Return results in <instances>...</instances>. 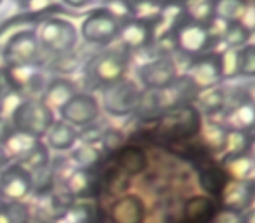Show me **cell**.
<instances>
[{
    "instance_id": "cell-6",
    "label": "cell",
    "mask_w": 255,
    "mask_h": 223,
    "mask_svg": "<svg viewBox=\"0 0 255 223\" xmlns=\"http://www.w3.org/2000/svg\"><path fill=\"white\" fill-rule=\"evenodd\" d=\"M201 124V114L194 108V105L170 110L159 117V129L168 138H191L198 135Z\"/></svg>"
},
{
    "instance_id": "cell-33",
    "label": "cell",
    "mask_w": 255,
    "mask_h": 223,
    "mask_svg": "<svg viewBox=\"0 0 255 223\" xmlns=\"http://www.w3.org/2000/svg\"><path fill=\"white\" fill-rule=\"evenodd\" d=\"M220 75L222 80H233L240 77V49H226L219 53Z\"/></svg>"
},
{
    "instance_id": "cell-26",
    "label": "cell",
    "mask_w": 255,
    "mask_h": 223,
    "mask_svg": "<svg viewBox=\"0 0 255 223\" xmlns=\"http://www.w3.org/2000/svg\"><path fill=\"white\" fill-rule=\"evenodd\" d=\"M199 133H201L203 143H205L213 153H222L224 142H226V135H227V129L222 122H217L210 119L205 124H201Z\"/></svg>"
},
{
    "instance_id": "cell-24",
    "label": "cell",
    "mask_w": 255,
    "mask_h": 223,
    "mask_svg": "<svg viewBox=\"0 0 255 223\" xmlns=\"http://www.w3.org/2000/svg\"><path fill=\"white\" fill-rule=\"evenodd\" d=\"M194 103H196L194 108L206 115L222 114L224 103H226V89L212 87V89H206V91H199Z\"/></svg>"
},
{
    "instance_id": "cell-32",
    "label": "cell",
    "mask_w": 255,
    "mask_h": 223,
    "mask_svg": "<svg viewBox=\"0 0 255 223\" xmlns=\"http://www.w3.org/2000/svg\"><path fill=\"white\" fill-rule=\"evenodd\" d=\"M184 18L198 23V25H210L213 21V2H191L182 7Z\"/></svg>"
},
{
    "instance_id": "cell-12",
    "label": "cell",
    "mask_w": 255,
    "mask_h": 223,
    "mask_svg": "<svg viewBox=\"0 0 255 223\" xmlns=\"http://www.w3.org/2000/svg\"><path fill=\"white\" fill-rule=\"evenodd\" d=\"M61 121L70 126L84 128L98 119L100 115V103L89 92H77L63 108L60 110Z\"/></svg>"
},
{
    "instance_id": "cell-2",
    "label": "cell",
    "mask_w": 255,
    "mask_h": 223,
    "mask_svg": "<svg viewBox=\"0 0 255 223\" xmlns=\"http://www.w3.org/2000/svg\"><path fill=\"white\" fill-rule=\"evenodd\" d=\"M128 65H129V53L123 47H117V49L105 51L93 58L88 63L86 74L96 87L103 89L123 80Z\"/></svg>"
},
{
    "instance_id": "cell-23",
    "label": "cell",
    "mask_w": 255,
    "mask_h": 223,
    "mask_svg": "<svg viewBox=\"0 0 255 223\" xmlns=\"http://www.w3.org/2000/svg\"><path fill=\"white\" fill-rule=\"evenodd\" d=\"M215 202L210 197H192L185 204V218L189 223H210L215 216Z\"/></svg>"
},
{
    "instance_id": "cell-16",
    "label": "cell",
    "mask_w": 255,
    "mask_h": 223,
    "mask_svg": "<svg viewBox=\"0 0 255 223\" xmlns=\"http://www.w3.org/2000/svg\"><path fill=\"white\" fill-rule=\"evenodd\" d=\"M145 206L138 195H123L110 208L112 223H143Z\"/></svg>"
},
{
    "instance_id": "cell-28",
    "label": "cell",
    "mask_w": 255,
    "mask_h": 223,
    "mask_svg": "<svg viewBox=\"0 0 255 223\" xmlns=\"http://www.w3.org/2000/svg\"><path fill=\"white\" fill-rule=\"evenodd\" d=\"M250 147H252L250 133L233 131V129H227L226 142H224V149H222L224 157H233V155H243V153H250Z\"/></svg>"
},
{
    "instance_id": "cell-4",
    "label": "cell",
    "mask_w": 255,
    "mask_h": 223,
    "mask_svg": "<svg viewBox=\"0 0 255 223\" xmlns=\"http://www.w3.org/2000/svg\"><path fill=\"white\" fill-rule=\"evenodd\" d=\"M39 39L40 49L46 53L54 54L56 58L70 54L77 46V30L70 21L61 18H49L39 25Z\"/></svg>"
},
{
    "instance_id": "cell-40",
    "label": "cell",
    "mask_w": 255,
    "mask_h": 223,
    "mask_svg": "<svg viewBox=\"0 0 255 223\" xmlns=\"http://www.w3.org/2000/svg\"><path fill=\"white\" fill-rule=\"evenodd\" d=\"M0 197H2V195H0Z\"/></svg>"
},
{
    "instance_id": "cell-9",
    "label": "cell",
    "mask_w": 255,
    "mask_h": 223,
    "mask_svg": "<svg viewBox=\"0 0 255 223\" xmlns=\"http://www.w3.org/2000/svg\"><path fill=\"white\" fill-rule=\"evenodd\" d=\"M178 77L173 58H154L138 68V78L145 91H163Z\"/></svg>"
},
{
    "instance_id": "cell-20",
    "label": "cell",
    "mask_w": 255,
    "mask_h": 223,
    "mask_svg": "<svg viewBox=\"0 0 255 223\" xmlns=\"http://www.w3.org/2000/svg\"><path fill=\"white\" fill-rule=\"evenodd\" d=\"M116 167L126 178L136 176L147 167L145 152L138 147H128V149L119 150L116 157Z\"/></svg>"
},
{
    "instance_id": "cell-10",
    "label": "cell",
    "mask_w": 255,
    "mask_h": 223,
    "mask_svg": "<svg viewBox=\"0 0 255 223\" xmlns=\"http://www.w3.org/2000/svg\"><path fill=\"white\" fill-rule=\"evenodd\" d=\"M185 77L198 87V91L217 87L222 82L219 53H205L198 58H192L185 68Z\"/></svg>"
},
{
    "instance_id": "cell-14",
    "label": "cell",
    "mask_w": 255,
    "mask_h": 223,
    "mask_svg": "<svg viewBox=\"0 0 255 223\" xmlns=\"http://www.w3.org/2000/svg\"><path fill=\"white\" fill-rule=\"evenodd\" d=\"M255 195V183L250 181H227L220 192V204L222 209L234 213H245L252 209Z\"/></svg>"
},
{
    "instance_id": "cell-21",
    "label": "cell",
    "mask_w": 255,
    "mask_h": 223,
    "mask_svg": "<svg viewBox=\"0 0 255 223\" xmlns=\"http://www.w3.org/2000/svg\"><path fill=\"white\" fill-rule=\"evenodd\" d=\"M255 122V108L252 99L241 103L240 106L233 108L231 112L224 114V122L226 129H233V131H245L250 133L252 128H254Z\"/></svg>"
},
{
    "instance_id": "cell-22",
    "label": "cell",
    "mask_w": 255,
    "mask_h": 223,
    "mask_svg": "<svg viewBox=\"0 0 255 223\" xmlns=\"http://www.w3.org/2000/svg\"><path fill=\"white\" fill-rule=\"evenodd\" d=\"M77 129L74 126L67 124L63 121H54V124L51 126V129L47 131V145L51 149L58 150V152H65V150H70L77 140Z\"/></svg>"
},
{
    "instance_id": "cell-29",
    "label": "cell",
    "mask_w": 255,
    "mask_h": 223,
    "mask_svg": "<svg viewBox=\"0 0 255 223\" xmlns=\"http://www.w3.org/2000/svg\"><path fill=\"white\" fill-rule=\"evenodd\" d=\"M247 11V4L240 0L213 2V16L224 23H240Z\"/></svg>"
},
{
    "instance_id": "cell-1",
    "label": "cell",
    "mask_w": 255,
    "mask_h": 223,
    "mask_svg": "<svg viewBox=\"0 0 255 223\" xmlns=\"http://www.w3.org/2000/svg\"><path fill=\"white\" fill-rule=\"evenodd\" d=\"M54 124V112L42 103V99L28 98L18 101L11 112V126L14 131L25 133L33 138H42Z\"/></svg>"
},
{
    "instance_id": "cell-37",
    "label": "cell",
    "mask_w": 255,
    "mask_h": 223,
    "mask_svg": "<svg viewBox=\"0 0 255 223\" xmlns=\"http://www.w3.org/2000/svg\"><path fill=\"white\" fill-rule=\"evenodd\" d=\"M241 216H243V213H234V211L222 209V211L215 213L213 223H241Z\"/></svg>"
},
{
    "instance_id": "cell-39",
    "label": "cell",
    "mask_w": 255,
    "mask_h": 223,
    "mask_svg": "<svg viewBox=\"0 0 255 223\" xmlns=\"http://www.w3.org/2000/svg\"><path fill=\"white\" fill-rule=\"evenodd\" d=\"M241 223H255L254 209H248L247 213H243V216H241Z\"/></svg>"
},
{
    "instance_id": "cell-13",
    "label": "cell",
    "mask_w": 255,
    "mask_h": 223,
    "mask_svg": "<svg viewBox=\"0 0 255 223\" xmlns=\"http://www.w3.org/2000/svg\"><path fill=\"white\" fill-rule=\"evenodd\" d=\"M33 190L32 174L19 164L7 166L0 173V195H4L11 202H21Z\"/></svg>"
},
{
    "instance_id": "cell-35",
    "label": "cell",
    "mask_w": 255,
    "mask_h": 223,
    "mask_svg": "<svg viewBox=\"0 0 255 223\" xmlns=\"http://www.w3.org/2000/svg\"><path fill=\"white\" fill-rule=\"evenodd\" d=\"M124 136L119 129H105L102 135V140H100V145H102V150L107 153H112L116 150H119V147L123 145Z\"/></svg>"
},
{
    "instance_id": "cell-11",
    "label": "cell",
    "mask_w": 255,
    "mask_h": 223,
    "mask_svg": "<svg viewBox=\"0 0 255 223\" xmlns=\"http://www.w3.org/2000/svg\"><path fill=\"white\" fill-rule=\"evenodd\" d=\"M154 35H156V23L152 21L128 18L119 23L117 39L121 42V47L128 53L149 47L154 42Z\"/></svg>"
},
{
    "instance_id": "cell-38",
    "label": "cell",
    "mask_w": 255,
    "mask_h": 223,
    "mask_svg": "<svg viewBox=\"0 0 255 223\" xmlns=\"http://www.w3.org/2000/svg\"><path fill=\"white\" fill-rule=\"evenodd\" d=\"M16 220V206L0 202V223H14Z\"/></svg>"
},
{
    "instance_id": "cell-25",
    "label": "cell",
    "mask_w": 255,
    "mask_h": 223,
    "mask_svg": "<svg viewBox=\"0 0 255 223\" xmlns=\"http://www.w3.org/2000/svg\"><path fill=\"white\" fill-rule=\"evenodd\" d=\"M54 223H98L96 208L89 202L72 204L54 220Z\"/></svg>"
},
{
    "instance_id": "cell-34",
    "label": "cell",
    "mask_w": 255,
    "mask_h": 223,
    "mask_svg": "<svg viewBox=\"0 0 255 223\" xmlns=\"http://www.w3.org/2000/svg\"><path fill=\"white\" fill-rule=\"evenodd\" d=\"M240 75L241 77H254L255 75V47L247 44L240 49Z\"/></svg>"
},
{
    "instance_id": "cell-7",
    "label": "cell",
    "mask_w": 255,
    "mask_h": 223,
    "mask_svg": "<svg viewBox=\"0 0 255 223\" xmlns=\"http://www.w3.org/2000/svg\"><path fill=\"white\" fill-rule=\"evenodd\" d=\"M119 23L105 7L91 11L81 25V35L86 42L95 46H107L117 39Z\"/></svg>"
},
{
    "instance_id": "cell-30",
    "label": "cell",
    "mask_w": 255,
    "mask_h": 223,
    "mask_svg": "<svg viewBox=\"0 0 255 223\" xmlns=\"http://www.w3.org/2000/svg\"><path fill=\"white\" fill-rule=\"evenodd\" d=\"M252 32L245 28L241 23H227L220 37V42L226 44V49H241L247 44H250L248 42Z\"/></svg>"
},
{
    "instance_id": "cell-5",
    "label": "cell",
    "mask_w": 255,
    "mask_h": 223,
    "mask_svg": "<svg viewBox=\"0 0 255 223\" xmlns=\"http://www.w3.org/2000/svg\"><path fill=\"white\" fill-rule=\"evenodd\" d=\"M142 98V89L133 80L116 82L102 89V106L107 114L114 117H124V115L135 114Z\"/></svg>"
},
{
    "instance_id": "cell-18",
    "label": "cell",
    "mask_w": 255,
    "mask_h": 223,
    "mask_svg": "<svg viewBox=\"0 0 255 223\" xmlns=\"http://www.w3.org/2000/svg\"><path fill=\"white\" fill-rule=\"evenodd\" d=\"M220 167L226 173L229 181H250L254 180L255 162L252 153H243V155L224 157Z\"/></svg>"
},
{
    "instance_id": "cell-19",
    "label": "cell",
    "mask_w": 255,
    "mask_h": 223,
    "mask_svg": "<svg viewBox=\"0 0 255 223\" xmlns=\"http://www.w3.org/2000/svg\"><path fill=\"white\" fill-rule=\"evenodd\" d=\"M67 192L74 199H89L95 195L96 190V174L95 169H74L68 174Z\"/></svg>"
},
{
    "instance_id": "cell-8",
    "label": "cell",
    "mask_w": 255,
    "mask_h": 223,
    "mask_svg": "<svg viewBox=\"0 0 255 223\" xmlns=\"http://www.w3.org/2000/svg\"><path fill=\"white\" fill-rule=\"evenodd\" d=\"M39 53L40 46L37 33L33 30H23L7 42L4 49V61L7 68L32 67L39 60Z\"/></svg>"
},
{
    "instance_id": "cell-17",
    "label": "cell",
    "mask_w": 255,
    "mask_h": 223,
    "mask_svg": "<svg viewBox=\"0 0 255 223\" xmlns=\"http://www.w3.org/2000/svg\"><path fill=\"white\" fill-rule=\"evenodd\" d=\"M77 94L74 82L67 78H53L44 89L42 103L49 110H61L74 96Z\"/></svg>"
},
{
    "instance_id": "cell-27",
    "label": "cell",
    "mask_w": 255,
    "mask_h": 223,
    "mask_svg": "<svg viewBox=\"0 0 255 223\" xmlns=\"http://www.w3.org/2000/svg\"><path fill=\"white\" fill-rule=\"evenodd\" d=\"M227 181L229 180L220 166H206L199 173V185L210 195H220Z\"/></svg>"
},
{
    "instance_id": "cell-3",
    "label": "cell",
    "mask_w": 255,
    "mask_h": 223,
    "mask_svg": "<svg viewBox=\"0 0 255 223\" xmlns=\"http://www.w3.org/2000/svg\"><path fill=\"white\" fill-rule=\"evenodd\" d=\"M171 32H173L177 51L189 58H198L205 53H210V49L215 46L208 28L184 18L182 12L171 25Z\"/></svg>"
},
{
    "instance_id": "cell-15",
    "label": "cell",
    "mask_w": 255,
    "mask_h": 223,
    "mask_svg": "<svg viewBox=\"0 0 255 223\" xmlns=\"http://www.w3.org/2000/svg\"><path fill=\"white\" fill-rule=\"evenodd\" d=\"M40 143L39 138H33L25 133L12 131L9 136H5L2 142H0V149L4 152L7 162H16L21 164L33 150L37 149V145Z\"/></svg>"
},
{
    "instance_id": "cell-36",
    "label": "cell",
    "mask_w": 255,
    "mask_h": 223,
    "mask_svg": "<svg viewBox=\"0 0 255 223\" xmlns=\"http://www.w3.org/2000/svg\"><path fill=\"white\" fill-rule=\"evenodd\" d=\"M102 135H103V129H100L98 126H95V124H89V126H84L81 133H77V140H81L82 145L95 147L96 143H100Z\"/></svg>"
},
{
    "instance_id": "cell-31",
    "label": "cell",
    "mask_w": 255,
    "mask_h": 223,
    "mask_svg": "<svg viewBox=\"0 0 255 223\" xmlns=\"http://www.w3.org/2000/svg\"><path fill=\"white\" fill-rule=\"evenodd\" d=\"M70 159L79 169H95L102 162V152L96 147L89 145H79L72 150Z\"/></svg>"
}]
</instances>
